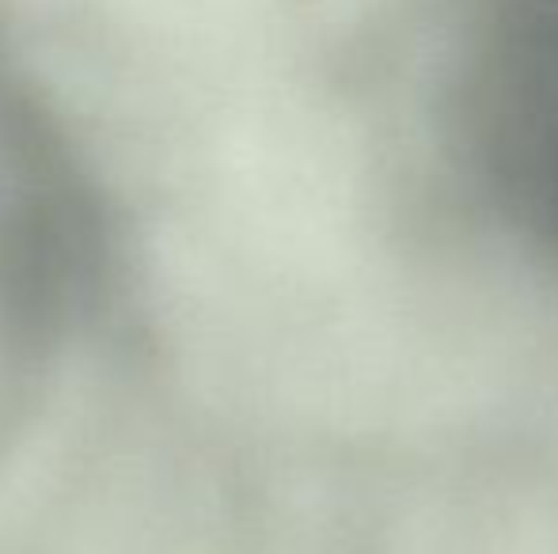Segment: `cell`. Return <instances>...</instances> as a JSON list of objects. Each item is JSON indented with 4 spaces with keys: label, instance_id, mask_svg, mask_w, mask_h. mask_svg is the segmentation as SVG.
Masks as SVG:
<instances>
[{
    "label": "cell",
    "instance_id": "cell-1",
    "mask_svg": "<svg viewBox=\"0 0 558 554\" xmlns=\"http://www.w3.org/2000/svg\"><path fill=\"white\" fill-rule=\"evenodd\" d=\"M99 217L38 103L0 61V323L46 334L96 288Z\"/></svg>",
    "mask_w": 558,
    "mask_h": 554
},
{
    "label": "cell",
    "instance_id": "cell-2",
    "mask_svg": "<svg viewBox=\"0 0 558 554\" xmlns=\"http://www.w3.org/2000/svg\"><path fill=\"white\" fill-rule=\"evenodd\" d=\"M471 160L494 209L558 259V0H501L468 88Z\"/></svg>",
    "mask_w": 558,
    "mask_h": 554
}]
</instances>
